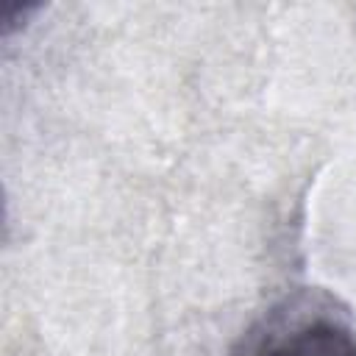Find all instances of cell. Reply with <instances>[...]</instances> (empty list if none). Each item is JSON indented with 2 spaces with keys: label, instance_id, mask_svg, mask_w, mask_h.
Segmentation results:
<instances>
[{
  "label": "cell",
  "instance_id": "cell-1",
  "mask_svg": "<svg viewBox=\"0 0 356 356\" xmlns=\"http://www.w3.org/2000/svg\"><path fill=\"white\" fill-rule=\"evenodd\" d=\"M228 356H356V323L337 298L303 289L270 306Z\"/></svg>",
  "mask_w": 356,
  "mask_h": 356
}]
</instances>
